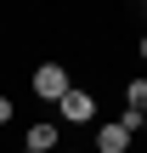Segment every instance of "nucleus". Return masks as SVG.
Segmentation results:
<instances>
[{
	"mask_svg": "<svg viewBox=\"0 0 147 153\" xmlns=\"http://www.w3.org/2000/svg\"><path fill=\"white\" fill-rule=\"evenodd\" d=\"M28 85H34V97H40V102H51V108H57V102H62V91H68L74 79H68V62H40V68L28 74Z\"/></svg>",
	"mask_w": 147,
	"mask_h": 153,
	"instance_id": "f257e3e1",
	"label": "nucleus"
},
{
	"mask_svg": "<svg viewBox=\"0 0 147 153\" xmlns=\"http://www.w3.org/2000/svg\"><path fill=\"white\" fill-rule=\"evenodd\" d=\"M57 119H62V125H91V119H96V91L68 85V91H62V102H57Z\"/></svg>",
	"mask_w": 147,
	"mask_h": 153,
	"instance_id": "f03ea898",
	"label": "nucleus"
},
{
	"mask_svg": "<svg viewBox=\"0 0 147 153\" xmlns=\"http://www.w3.org/2000/svg\"><path fill=\"white\" fill-rule=\"evenodd\" d=\"M62 148V125L57 119H34L28 136H23V153H57Z\"/></svg>",
	"mask_w": 147,
	"mask_h": 153,
	"instance_id": "7ed1b4c3",
	"label": "nucleus"
},
{
	"mask_svg": "<svg viewBox=\"0 0 147 153\" xmlns=\"http://www.w3.org/2000/svg\"><path fill=\"white\" fill-rule=\"evenodd\" d=\"M96 153H130V131L113 119V125H102L96 131Z\"/></svg>",
	"mask_w": 147,
	"mask_h": 153,
	"instance_id": "20e7f679",
	"label": "nucleus"
},
{
	"mask_svg": "<svg viewBox=\"0 0 147 153\" xmlns=\"http://www.w3.org/2000/svg\"><path fill=\"white\" fill-rule=\"evenodd\" d=\"M125 108L130 114H147V79H130L125 85Z\"/></svg>",
	"mask_w": 147,
	"mask_h": 153,
	"instance_id": "39448f33",
	"label": "nucleus"
},
{
	"mask_svg": "<svg viewBox=\"0 0 147 153\" xmlns=\"http://www.w3.org/2000/svg\"><path fill=\"white\" fill-rule=\"evenodd\" d=\"M11 114H17V108H11V97H6V91H0V131H6V125H11Z\"/></svg>",
	"mask_w": 147,
	"mask_h": 153,
	"instance_id": "423d86ee",
	"label": "nucleus"
},
{
	"mask_svg": "<svg viewBox=\"0 0 147 153\" xmlns=\"http://www.w3.org/2000/svg\"><path fill=\"white\" fill-rule=\"evenodd\" d=\"M57 153H85V148H57Z\"/></svg>",
	"mask_w": 147,
	"mask_h": 153,
	"instance_id": "0eeeda50",
	"label": "nucleus"
}]
</instances>
